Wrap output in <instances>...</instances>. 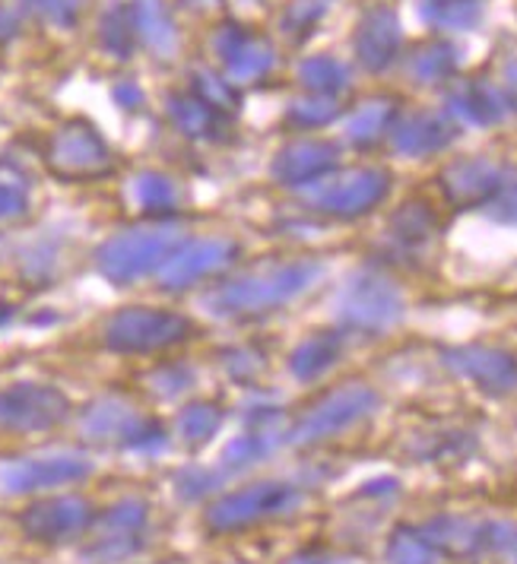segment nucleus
I'll return each instance as SVG.
<instances>
[{
	"label": "nucleus",
	"mask_w": 517,
	"mask_h": 564,
	"mask_svg": "<svg viewBox=\"0 0 517 564\" xmlns=\"http://www.w3.org/2000/svg\"><path fill=\"white\" fill-rule=\"evenodd\" d=\"M283 441V412L277 410V406H255V410L245 415V435H238L235 441L226 444V451H223V469L226 473H241L248 466H258Z\"/></svg>",
	"instance_id": "2eb2a0df"
},
{
	"label": "nucleus",
	"mask_w": 517,
	"mask_h": 564,
	"mask_svg": "<svg viewBox=\"0 0 517 564\" xmlns=\"http://www.w3.org/2000/svg\"><path fill=\"white\" fill-rule=\"evenodd\" d=\"M400 42H403V32H400L397 13L390 7H375L365 13L363 23L356 29V57L365 70L381 74L397 61Z\"/></svg>",
	"instance_id": "6ab92c4d"
},
{
	"label": "nucleus",
	"mask_w": 517,
	"mask_h": 564,
	"mask_svg": "<svg viewBox=\"0 0 517 564\" xmlns=\"http://www.w3.org/2000/svg\"><path fill=\"white\" fill-rule=\"evenodd\" d=\"M49 162L64 178H93L111 169V150L93 124L71 121L52 137Z\"/></svg>",
	"instance_id": "9b49d317"
},
{
	"label": "nucleus",
	"mask_w": 517,
	"mask_h": 564,
	"mask_svg": "<svg viewBox=\"0 0 517 564\" xmlns=\"http://www.w3.org/2000/svg\"><path fill=\"white\" fill-rule=\"evenodd\" d=\"M336 115H340V105L334 99H324V96H314V99H299V102L289 105V111H286V118H289V124H295V128H324V124H331Z\"/></svg>",
	"instance_id": "e433bc0d"
},
{
	"label": "nucleus",
	"mask_w": 517,
	"mask_h": 564,
	"mask_svg": "<svg viewBox=\"0 0 517 564\" xmlns=\"http://www.w3.org/2000/svg\"><path fill=\"white\" fill-rule=\"evenodd\" d=\"M441 552L422 527H397L388 542V564H435Z\"/></svg>",
	"instance_id": "473e14b6"
},
{
	"label": "nucleus",
	"mask_w": 517,
	"mask_h": 564,
	"mask_svg": "<svg viewBox=\"0 0 517 564\" xmlns=\"http://www.w3.org/2000/svg\"><path fill=\"white\" fill-rule=\"evenodd\" d=\"M226 365H229V371H233L235 378H251L260 368V361H251V352H248V349H235V352H229Z\"/></svg>",
	"instance_id": "49530a36"
},
{
	"label": "nucleus",
	"mask_w": 517,
	"mask_h": 564,
	"mask_svg": "<svg viewBox=\"0 0 517 564\" xmlns=\"http://www.w3.org/2000/svg\"><path fill=\"white\" fill-rule=\"evenodd\" d=\"M219 425H223V410L213 406V403H191L179 415V435L191 447H201V444L213 441Z\"/></svg>",
	"instance_id": "72a5a7b5"
},
{
	"label": "nucleus",
	"mask_w": 517,
	"mask_h": 564,
	"mask_svg": "<svg viewBox=\"0 0 517 564\" xmlns=\"http://www.w3.org/2000/svg\"><path fill=\"white\" fill-rule=\"evenodd\" d=\"M191 93L197 99H204L209 108H216L219 115H233L238 108V93H235L233 83L213 74V70H204V67L191 74Z\"/></svg>",
	"instance_id": "f704fd0d"
},
{
	"label": "nucleus",
	"mask_w": 517,
	"mask_h": 564,
	"mask_svg": "<svg viewBox=\"0 0 517 564\" xmlns=\"http://www.w3.org/2000/svg\"><path fill=\"white\" fill-rule=\"evenodd\" d=\"M71 412V400L52 384H23L0 390V429L7 432H49Z\"/></svg>",
	"instance_id": "1a4fd4ad"
},
{
	"label": "nucleus",
	"mask_w": 517,
	"mask_h": 564,
	"mask_svg": "<svg viewBox=\"0 0 517 564\" xmlns=\"http://www.w3.org/2000/svg\"><path fill=\"white\" fill-rule=\"evenodd\" d=\"M89 523H93V508L77 495L39 501L20 517L23 533L35 542H67V539L83 536Z\"/></svg>",
	"instance_id": "4468645a"
},
{
	"label": "nucleus",
	"mask_w": 517,
	"mask_h": 564,
	"mask_svg": "<svg viewBox=\"0 0 517 564\" xmlns=\"http://www.w3.org/2000/svg\"><path fill=\"white\" fill-rule=\"evenodd\" d=\"M403 292L378 273H356L336 295V317L349 330L381 334L403 317Z\"/></svg>",
	"instance_id": "20e7f679"
},
{
	"label": "nucleus",
	"mask_w": 517,
	"mask_h": 564,
	"mask_svg": "<svg viewBox=\"0 0 517 564\" xmlns=\"http://www.w3.org/2000/svg\"><path fill=\"white\" fill-rule=\"evenodd\" d=\"M191 334H194V324L175 311L125 308L105 324V346L111 352L140 356V352L179 346L184 339H191Z\"/></svg>",
	"instance_id": "7ed1b4c3"
},
{
	"label": "nucleus",
	"mask_w": 517,
	"mask_h": 564,
	"mask_svg": "<svg viewBox=\"0 0 517 564\" xmlns=\"http://www.w3.org/2000/svg\"><path fill=\"white\" fill-rule=\"evenodd\" d=\"M29 209V184L20 175L7 172L0 175V223L26 216Z\"/></svg>",
	"instance_id": "4c0bfd02"
},
{
	"label": "nucleus",
	"mask_w": 517,
	"mask_h": 564,
	"mask_svg": "<svg viewBox=\"0 0 517 564\" xmlns=\"http://www.w3.org/2000/svg\"><path fill=\"white\" fill-rule=\"evenodd\" d=\"M448 108L454 118H461L464 124L473 128H492L508 115V99L498 93V86H492L486 79H470L461 83L451 96H448Z\"/></svg>",
	"instance_id": "412c9836"
},
{
	"label": "nucleus",
	"mask_w": 517,
	"mask_h": 564,
	"mask_svg": "<svg viewBox=\"0 0 517 564\" xmlns=\"http://www.w3.org/2000/svg\"><path fill=\"white\" fill-rule=\"evenodd\" d=\"M182 248V231L169 229V226H155V229H130L125 235L108 238L96 263L105 280L130 285V282L150 276L153 270H162V263Z\"/></svg>",
	"instance_id": "f03ea898"
},
{
	"label": "nucleus",
	"mask_w": 517,
	"mask_h": 564,
	"mask_svg": "<svg viewBox=\"0 0 517 564\" xmlns=\"http://www.w3.org/2000/svg\"><path fill=\"white\" fill-rule=\"evenodd\" d=\"M286 564H356V562L340 558V555H331V552H299V555H292Z\"/></svg>",
	"instance_id": "de8ad7c7"
},
{
	"label": "nucleus",
	"mask_w": 517,
	"mask_h": 564,
	"mask_svg": "<svg viewBox=\"0 0 517 564\" xmlns=\"http://www.w3.org/2000/svg\"><path fill=\"white\" fill-rule=\"evenodd\" d=\"M130 197H133V204L140 206L147 216H169V213H175L179 204H182L179 184L169 178V175H162V172H143V175H137L133 184H130Z\"/></svg>",
	"instance_id": "a878e982"
},
{
	"label": "nucleus",
	"mask_w": 517,
	"mask_h": 564,
	"mask_svg": "<svg viewBox=\"0 0 517 564\" xmlns=\"http://www.w3.org/2000/svg\"><path fill=\"white\" fill-rule=\"evenodd\" d=\"M86 476H93V460L77 451H57V454H39L23 460L0 466V491L3 495H32L49 488L77 486Z\"/></svg>",
	"instance_id": "6e6552de"
},
{
	"label": "nucleus",
	"mask_w": 517,
	"mask_h": 564,
	"mask_svg": "<svg viewBox=\"0 0 517 564\" xmlns=\"http://www.w3.org/2000/svg\"><path fill=\"white\" fill-rule=\"evenodd\" d=\"M388 191L390 175L385 169H356L343 178L321 184V191L311 194V206L336 219H356L381 204Z\"/></svg>",
	"instance_id": "9d476101"
},
{
	"label": "nucleus",
	"mask_w": 517,
	"mask_h": 564,
	"mask_svg": "<svg viewBox=\"0 0 517 564\" xmlns=\"http://www.w3.org/2000/svg\"><path fill=\"white\" fill-rule=\"evenodd\" d=\"M165 111H169L172 124L182 130L184 137H191V140H219L226 115L209 108L194 93H172L169 102H165Z\"/></svg>",
	"instance_id": "5701e85b"
},
{
	"label": "nucleus",
	"mask_w": 517,
	"mask_h": 564,
	"mask_svg": "<svg viewBox=\"0 0 517 564\" xmlns=\"http://www.w3.org/2000/svg\"><path fill=\"white\" fill-rule=\"evenodd\" d=\"M336 169V147L327 140H299L289 143L273 159V178L286 187H305L314 181H324Z\"/></svg>",
	"instance_id": "aec40b11"
},
{
	"label": "nucleus",
	"mask_w": 517,
	"mask_h": 564,
	"mask_svg": "<svg viewBox=\"0 0 517 564\" xmlns=\"http://www.w3.org/2000/svg\"><path fill=\"white\" fill-rule=\"evenodd\" d=\"M26 3L61 29L74 26L79 20V7H83V0H26Z\"/></svg>",
	"instance_id": "37998d69"
},
{
	"label": "nucleus",
	"mask_w": 517,
	"mask_h": 564,
	"mask_svg": "<svg viewBox=\"0 0 517 564\" xmlns=\"http://www.w3.org/2000/svg\"><path fill=\"white\" fill-rule=\"evenodd\" d=\"M111 99L121 105L125 111H133V108H140V105H143V99H147V96H143V89H140L133 79H121V83L111 89Z\"/></svg>",
	"instance_id": "a18cd8bd"
},
{
	"label": "nucleus",
	"mask_w": 517,
	"mask_h": 564,
	"mask_svg": "<svg viewBox=\"0 0 517 564\" xmlns=\"http://www.w3.org/2000/svg\"><path fill=\"white\" fill-rule=\"evenodd\" d=\"M147 523H150V508L140 498H125L111 505L99 520L96 539L79 552L86 564H118L137 555L147 542Z\"/></svg>",
	"instance_id": "0eeeda50"
},
{
	"label": "nucleus",
	"mask_w": 517,
	"mask_h": 564,
	"mask_svg": "<svg viewBox=\"0 0 517 564\" xmlns=\"http://www.w3.org/2000/svg\"><path fill=\"white\" fill-rule=\"evenodd\" d=\"M457 124L448 118V115H439V111H416V115H407V118H397L394 128H390V140H394V150L400 155H410V159H419V155H432L448 150L454 140H457Z\"/></svg>",
	"instance_id": "f3484780"
},
{
	"label": "nucleus",
	"mask_w": 517,
	"mask_h": 564,
	"mask_svg": "<svg viewBox=\"0 0 517 564\" xmlns=\"http://www.w3.org/2000/svg\"><path fill=\"white\" fill-rule=\"evenodd\" d=\"M54 267H57V248L54 245H32L23 257V273L26 276H35V280H45L52 276Z\"/></svg>",
	"instance_id": "c03bdc74"
},
{
	"label": "nucleus",
	"mask_w": 517,
	"mask_h": 564,
	"mask_svg": "<svg viewBox=\"0 0 517 564\" xmlns=\"http://www.w3.org/2000/svg\"><path fill=\"white\" fill-rule=\"evenodd\" d=\"M299 79H302V86L309 93H314V96L334 99V96L349 89V67L343 61L331 57V54H314L309 61H302Z\"/></svg>",
	"instance_id": "bb28decb"
},
{
	"label": "nucleus",
	"mask_w": 517,
	"mask_h": 564,
	"mask_svg": "<svg viewBox=\"0 0 517 564\" xmlns=\"http://www.w3.org/2000/svg\"><path fill=\"white\" fill-rule=\"evenodd\" d=\"M213 48L223 57L229 77L238 79V83H255V79L267 77L277 67L273 45L267 39L255 35L251 29L235 26V23H226L216 32Z\"/></svg>",
	"instance_id": "dca6fc26"
},
{
	"label": "nucleus",
	"mask_w": 517,
	"mask_h": 564,
	"mask_svg": "<svg viewBox=\"0 0 517 564\" xmlns=\"http://www.w3.org/2000/svg\"><path fill=\"white\" fill-rule=\"evenodd\" d=\"M331 10V0H292L289 10L283 13V32L289 39L302 42L305 35L314 32V26L324 20V13Z\"/></svg>",
	"instance_id": "c9c22d12"
},
{
	"label": "nucleus",
	"mask_w": 517,
	"mask_h": 564,
	"mask_svg": "<svg viewBox=\"0 0 517 564\" xmlns=\"http://www.w3.org/2000/svg\"><path fill=\"white\" fill-rule=\"evenodd\" d=\"M10 317H13V308H10V305H0V327H7Z\"/></svg>",
	"instance_id": "8fccbe9b"
},
{
	"label": "nucleus",
	"mask_w": 517,
	"mask_h": 564,
	"mask_svg": "<svg viewBox=\"0 0 517 564\" xmlns=\"http://www.w3.org/2000/svg\"><path fill=\"white\" fill-rule=\"evenodd\" d=\"M235 257H238V245L229 241V238H201V241L182 245L175 254L162 263V270H159V285L169 289V292L187 289V285H194V282L207 280L213 273L233 267Z\"/></svg>",
	"instance_id": "f8f14e48"
},
{
	"label": "nucleus",
	"mask_w": 517,
	"mask_h": 564,
	"mask_svg": "<svg viewBox=\"0 0 517 564\" xmlns=\"http://www.w3.org/2000/svg\"><path fill=\"white\" fill-rule=\"evenodd\" d=\"M216 486H219V473L201 469V466H187V469L179 473V479H175V491L182 495L184 501H201Z\"/></svg>",
	"instance_id": "ea45409f"
},
{
	"label": "nucleus",
	"mask_w": 517,
	"mask_h": 564,
	"mask_svg": "<svg viewBox=\"0 0 517 564\" xmlns=\"http://www.w3.org/2000/svg\"><path fill=\"white\" fill-rule=\"evenodd\" d=\"M305 501V491L289 482H258L251 488L233 491L226 498H219L207 511V527L213 533H233L255 527L260 520L270 517H283L292 513Z\"/></svg>",
	"instance_id": "39448f33"
},
{
	"label": "nucleus",
	"mask_w": 517,
	"mask_h": 564,
	"mask_svg": "<svg viewBox=\"0 0 517 564\" xmlns=\"http://www.w3.org/2000/svg\"><path fill=\"white\" fill-rule=\"evenodd\" d=\"M169 447V432L159 425V422H140L137 425V432H133V437L128 441V451H133V454H147V457H155V454H162Z\"/></svg>",
	"instance_id": "79ce46f5"
},
{
	"label": "nucleus",
	"mask_w": 517,
	"mask_h": 564,
	"mask_svg": "<svg viewBox=\"0 0 517 564\" xmlns=\"http://www.w3.org/2000/svg\"><path fill=\"white\" fill-rule=\"evenodd\" d=\"M432 235H435V216L426 204H403L390 219V238L403 251L426 248L432 241Z\"/></svg>",
	"instance_id": "c85d7f7f"
},
{
	"label": "nucleus",
	"mask_w": 517,
	"mask_h": 564,
	"mask_svg": "<svg viewBox=\"0 0 517 564\" xmlns=\"http://www.w3.org/2000/svg\"><path fill=\"white\" fill-rule=\"evenodd\" d=\"M17 29H20L17 13H10V10H0V42L13 39V35H17Z\"/></svg>",
	"instance_id": "09e8293b"
},
{
	"label": "nucleus",
	"mask_w": 517,
	"mask_h": 564,
	"mask_svg": "<svg viewBox=\"0 0 517 564\" xmlns=\"http://www.w3.org/2000/svg\"><path fill=\"white\" fill-rule=\"evenodd\" d=\"M99 42L111 57L128 61L133 54V42H137V26H133V13L130 3H115L99 23Z\"/></svg>",
	"instance_id": "2f4dec72"
},
{
	"label": "nucleus",
	"mask_w": 517,
	"mask_h": 564,
	"mask_svg": "<svg viewBox=\"0 0 517 564\" xmlns=\"http://www.w3.org/2000/svg\"><path fill=\"white\" fill-rule=\"evenodd\" d=\"M343 352V336L340 334H314L305 343H299L289 356V371L299 381H314L321 375H327L340 361Z\"/></svg>",
	"instance_id": "393cba45"
},
{
	"label": "nucleus",
	"mask_w": 517,
	"mask_h": 564,
	"mask_svg": "<svg viewBox=\"0 0 517 564\" xmlns=\"http://www.w3.org/2000/svg\"><path fill=\"white\" fill-rule=\"evenodd\" d=\"M461 54L451 42H429L410 57V74L416 83H441L457 74Z\"/></svg>",
	"instance_id": "7c9ffc66"
},
{
	"label": "nucleus",
	"mask_w": 517,
	"mask_h": 564,
	"mask_svg": "<svg viewBox=\"0 0 517 564\" xmlns=\"http://www.w3.org/2000/svg\"><path fill=\"white\" fill-rule=\"evenodd\" d=\"M321 276H324V267L314 260L280 263V267L258 270V273H248L241 280L213 289L204 299V308L213 317H255V314L277 311L295 302L299 295L314 289V282H321Z\"/></svg>",
	"instance_id": "f257e3e1"
},
{
	"label": "nucleus",
	"mask_w": 517,
	"mask_h": 564,
	"mask_svg": "<svg viewBox=\"0 0 517 564\" xmlns=\"http://www.w3.org/2000/svg\"><path fill=\"white\" fill-rule=\"evenodd\" d=\"M130 13H133L137 35L143 39V45L150 52H155L159 57H172L179 52V32H175V23L169 20V10L162 0H133Z\"/></svg>",
	"instance_id": "b1692460"
},
{
	"label": "nucleus",
	"mask_w": 517,
	"mask_h": 564,
	"mask_svg": "<svg viewBox=\"0 0 517 564\" xmlns=\"http://www.w3.org/2000/svg\"><path fill=\"white\" fill-rule=\"evenodd\" d=\"M394 121H397V105L388 99L368 102L346 121V140L353 147H371L394 128Z\"/></svg>",
	"instance_id": "c756f323"
},
{
	"label": "nucleus",
	"mask_w": 517,
	"mask_h": 564,
	"mask_svg": "<svg viewBox=\"0 0 517 564\" xmlns=\"http://www.w3.org/2000/svg\"><path fill=\"white\" fill-rule=\"evenodd\" d=\"M483 0H419V13L429 26L466 32L483 20Z\"/></svg>",
	"instance_id": "cd10ccee"
},
{
	"label": "nucleus",
	"mask_w": 517,
	"mask_h": 564,
	"mask_svg": "<svg viewBox=\"0 0 517 564\" xmlns=\"http://www.w3.org/2000/svg\"><path fill=\"white\" fill-rule=\"evenodd\" d=\"M502 181L505 172L489 159H461L441 172V191L451 204L466 209V206L489 204Z\"/></svg>",
	"instance_id": "a211bd4d"
},
{
	"label": "nucleus",
	"mask_w": 517,
	"mask_h": 564,
	"mask_svg": "<svg viewBox=\"0 0 517 564\" xmlns=\"http://www.w3.org/2000/svg\"><path fill=\"white\" fill-rule=\"evenodd\" d=\"M378 393L365 384H349L340 387L334 393H327L321 403H314L299 425L286 435V441L305 447V444H317V441H327V437L340 435L353 425H359L363 419H368L371 412L378 410Z\"/></svg>",
	"instance_id": "423d86ee"
},
{
	"label": "nucleus",
	"mask_w": 517,
	"mask_h": 564,
	"mask_svg": "<svg viewBox=\"0 0 517 564\" xmlns=\"http://www.w3.org/2000/svg\"><path fill=\"white\" fill-rule=\"evenodd\" d=\"M444 365L489 397H505L517 390V359L505 349L454 346V349H444Z\"/></svg>",
	"instance_id": "ddd939ff"
},
{
	"label": "nucleus",
	"mask_w": 517,
	"mask_h": 564,
	"mask_svg": "<svg viewBox=\"0 0 517 564\" xmlns=\"http://www.w3.org/2000/svg\"><path fill=\"white\" fill-rule=\"evenodd\" d=\"M150 381H153V390L159 397L172 400V397H182L184 390H191V384H194V371H191L187 365H165V368L155 371Z\"/></svg>",
	"instance_id": "a19ab883"
},
{
	"label": "nucleus",
	"mask_w": 517,
	"mask_h": 564,
	"mask_svg": "<svg viewBox=\"0 0 517 564\" xmlns=\"http://www.w3.org/2000/svg\"><path fill=\"white\" fill-rule=\"evenodd\" d=\"M143 419L137 412L130 410L125 400L118 397H105V400H96L89 410L83 412V435L96 444H121L128 447V441L137 432Z\"/></svg>",
	"instance_id": "4be33fe9"
},
{
	"label": "nucleus",
	"mask_w": 517,
	"mask_h": 564,
	"mask_svg": "<svg viewBox=\"0 0 517 564\" xmlns=\"http://www.w3.org/2000/svg\"><path fill=\"white\" fill-rule=\"evenodd\" d=\"M486 213H489V219L502 223V226H517V172L505 175V181L498 184V191L486 204Z\"/></svg>",
	"instance_id": "58836bf2"
}]
</instances>
